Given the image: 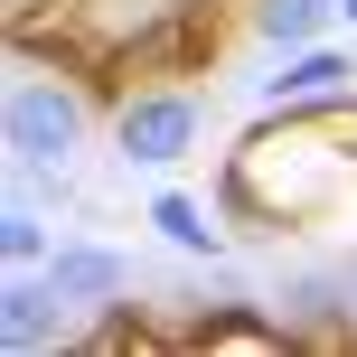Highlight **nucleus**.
I'll return each instance as SVG.
<instances>
[{
    "label": "nucleus",
    "mask_w": 357,
    "mask_h": 357,
    "mask_svg": "<svg viewBox=\"0 0 357 357\" xmlns=\"http://www.w3.org/2000/svg\"><path fill=\"white\" fill-rule=\"evenodd\" d=\"M94 132V94L75 85V75H47V66H19L10 75V104H0V142H10L19 169H66L75 151H85Z\"/></svg>",
    "instance_id": "1"
},
{
    "label": "nucleus",
    "mask_w": 357,
    "mask_h": 357,
    "mask_svg": "<svg viewBox=\"0 0 357 357\" xmlns=\"http://www.w3.org/2000/svg\"><path fill=\"white\" fill-rule=\"evenodd\" d=\"M113 151H123L132 169H169V160H188V151H197V94H178V85H142V94H123V104H113Z\"/></svg>",
    "instance_id": "2"
},
{
    "label": "nucleus",
    "mask_w": 357,
    "mask_h": 357,
    "mask_svg": "<svg viewBox=\"0 0 357 357\" xmlns=\"http://www.w3.org/2000/svg\"><path fill=\"white\" fill-rule=\"evenodd\" d=\"M66 29L85 56H123V47H151L178 29V0H66Z\"/></svg>",
    "instance_id": "3"
},
{
    "label": "nucleus",
    "mask_w": 357,
    "mask_h": 357,
    "mask_svg": "<svg viewBox=\"0 0 357 357\" xmlns=\"http://www.w3.org/2000/svg\"><path fill=\"white\" fill-rule=\"evenodd\" d=\"M348 75H357L348 56L310 38V47H291L273 75H254V94H264L273 113H310V104H348Z\"/></svg>",
    "instance_id": "4"
},
{
    "label": "nucleus",
    "mask_w": 357,
    "mask_h": 357,
    "mask_svg": "<svg viewBox=\"0 0 357 357\" xmlns=\"http://www.w3.org/2000/svg\"><path fill=\"white\" fill-rule=\"evenodd\" d=\"M38 273H47V291H56L66 310H113V301L132 291V264H123L113 245H56Z\"/></svg>",
    "instance_id": "5"
},
{
    "label": "nucleus",
    "mask_w": 357,
    "mask_h": 357,
    "mask_svg": "<svg viewBox=\"0 0 357 357\" xmlns=\"http://www.w3.org/2000/svg\"><path fill=\"white\" fill-rule=\"evenodd\" d=\"M75 310L47 291V273H10L0 282V339H10V357H47L56 339H66Z\"/></svg>",
    "instance_id": "6"
},
{
    "label": "nucleus",
    "mask_w": 357,
    "mask_h": 357,
    "mask_svg": "<svg viewBox=\"0 0 357 357\" xmlns=\"http://www.w3.org/2000/svg\"><path fill=\"white\" fill-rule=\"evenodd\" d=\"M329 10H339V0H254V38H264V47H310V38L329 29Z\"/></svg>",
    "instance_id": "7"
},
{
    "label": "nucleus",
    "mask_w": 357,
    "mask_h": 357,
    "mask_svg": "<svg viewBox=\"0 0 357 357\" xmlns=\"http://www.w3.org/2000/svg\"><path fill=\"white\" fill-rule=\"evenodd\" d=\"M151 226H160V245H178V254H216V245H226V235H216V216L197 207V197H178V188L151 197Z\"/></svg>",
    "instance_id": "8"
},
{
    "label": "nucleus",
    "mask_w": 357,
    "mask_h": 357,
    "mask_svg": "<svg viewBox=\"0 0 357 357\" xmlns=\"http://www.w3.org/2000/svg\"><path fill=\"white\" fill-rule=\"evenodd\" d=\"M0 254H10V273H38V264H47V216H38L29 207V197H10V207H0Z\"/></svg>",
    "instance_id": "9"
},
{
    "label": "nucleus",
    "mask_w": 357,
    "mask_h": 357,
    "mask_svg": "<svg viewBox=\"0 0 357 357\" xmlns=\"http://www.w3.org/2000/svg\"><path fill=\"white\" fill-rule=\"evenodd\" d=\"M339 10H348V19H357V0H339Z\"/></svg>",
    "instance_id": "10"
}]
</instances>
